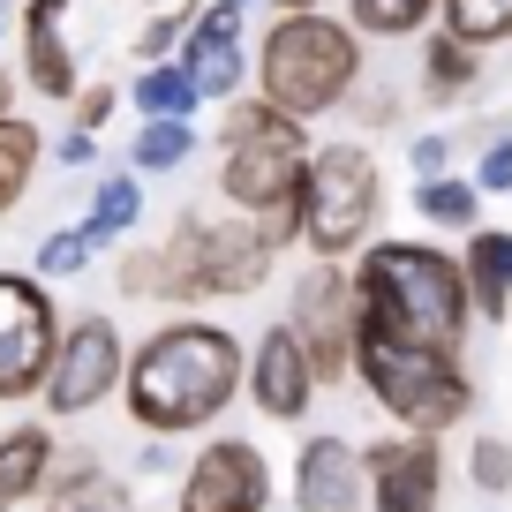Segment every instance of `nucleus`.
<instances>
[{
    "instance_id": "f257e3e1",
    "label": "nucleus",
    "mask_w": 512,
    "mask_h": 512,
    "mask_svg": "<svg viewBox=\"0 0 512 512\" xmlns=\"http://www.w3.org/2000/svg\"><path fill=\"white\" fill-rule=\"evenodd\" d=\"M249 384V354L226 324L211 317H174L128 354L121 369V407L136 430L151 437H189L204 422H219L234 407V392Z\"/></svg>"
},
{
    "instance_id": "f03ea898",
    "label": "nucleus",
    "mask_w": 512,
    "mask_h": 512,
    "mask_svg": "<svg viewBox=\"0 0 512 512\" xmlns=\"http://www.w3.org/2000/svg\"><path fill=\"white\" fill-rule=\"evenodd\" d=\"M272 256L256 241L249 219H204V211H181L174 234L151 241V249H136L121 264V279L113 287L128 294V302H241V294H256L264 279H272Z\"/></svg>"
},
{
    "instance_id": "7ed1b4c3",
    "label": "nucleus",
    "mask_w": 512,
    "mask_h": 512,
    "mask_svg": "<svg viewBox=\"0 0 512 512\" xmlns=\"http://www.w3.org/2000/svg\"><path fill=\"white\" fill-rule=\"evenodd\" d=\"M302 174H309V121L241 98L219 128V196L256 226L264 249L302 241Z\"/></svg>"
},
{
    "instance_id": "20e7f679",
    "label": "nucleus",
    "mask_w": 512,
    "mask_h": 512,
    "mask_svg": "<svg viewBox=\"0 0 512 512\" xmlns=\"http://www.w3.org/2000/svg\"><path fill=\"white\" fill-rule=\"evenodd\" d=\"M354 302H362L369 332L445 347V354H460V332L475 317L460 256L430 249V241H369L354 256Z\"/></svg>"
},
{
    "instance_id": "39448f33",
    "label": "nucleus",
    "mask_w": 512,
    "mask_h": 512,
    "mask_svg": "<svg viewBox=\"0 0 512 512\" xmlns=\"http://www.w3.org/2000/svg\"><path fill=\"white\" fill-rule=\"evenodd\" d=\"M362 83V31L332 8H294V16H272L264 46H256V91L264 106L294 113V121H317V113H339Z\"/></svg>"
},
{
    "instance_id": "423d86ee",
    "label": "nucleus",
    "mask_w": 512,
    "mask_h": 512,
    "mask_svg": "<svg viewBox=\"0 0 512 512\" xmlns=\"http://www.w3.org/2000/svg\"><path fill=\"white\" fill-rule=\"evenodd\" d=\"M354 377L369 384V400L415 437H445L452 422H467L475 407V384H467L460 354L445 347H415V339H392V332H354Z\"/></svg>"
},
{
    "instance_id": "0eeeda50",
    "label": "nucleus",
    "mask_w": 512,
    "mask_h": 512,
    "mask_svg": "<svg viewBox=\"0 0 512 512\" xmlns=\"http://www.w3.org/2000/svg\"><path fill=\"white\" fill-rule=\"evenodd\" d=\"M384 219V174L354 136L339 144H309V174H302V249L309 256H362L377 241Z\"/></svg>"
},
{
    "instance_id": "6e6552de",
    "label": "nucleus",
    "mask_w": 512,
    "mask_h": 512,
    "mask_svg": "<svg viewBox=\"0 0 512 512\" xmlns=\"http://www.w3.org/2000/svg\"><path fill=\"white\" fill-rule=\"evenodd\" d=\"M287 324L302 332L317 384L354 377V332H362V302H354V272H347V264H332V256H309V272L294 279Z\"/></svg>"
},
{
    "instance_id": "1a4fd4ad",
    "label": "nucleus",
    "mask_w": 512,
    "mask_h": 512,
    "mask_svg": "<svg viewBox=\"0 0 512 512\" xmlns=\"http://www.w3.org/2000/svg\"><path fill=\"white\" fill-rule=\"evenodd\" d=\"M121 369H128L121 324L91 309V317L61 324V339H53V362H46V384H38V400H46L53 415H83V407H98V400H113V392H121Z\"/></svg>"
},
{
    "instance_id": "9d476101",
    "label": "nucleus",
    "mask_w": 512,
    "mask_h": 512,
    "mask_svg": "<svg viewBox=\"0 0 512 512\" xmlns=\"http://www.w3.org/2000/svg\"><path fill=\"white\" fill-rule=\"evenodd\" d=\"M53 339H61V309H53L46 279L0 272V400H23L46 384Z\"/></svg>"
},
{
    "instance_id": "9b49d317",
    "label": "nucleus",
    "mask_w": 512,
    "mask_h": 512,
    "mask_svg": "<svg viewBox=\"0 0 512 512\" xmlns=\"http://www.w3.org/2000/svg\"><path fill=\"white\" fill-rule=\"evenodd\" d=\"M272 505V467L249 437H211L181 475V512H264Z\"/></svg>"
},
{
    "instance_id": "f8f14e48",
    "label": "nucleus",
    "mask_w": 512,
    "mask_h": 512,
    "mask_svg": "<svg viewBox=\"0 0 512 512\" xmlns=\"http://www.w3.org/2000/svg\"><path fill=\"white\" fill-rule=\"evenodd\" d=\"M362 475H369V497H377V512H437V497H445V452H437V437H377V445L362 452Z\"/></svg>"
},
{
    "instance_id": "ddd939ff",
    "label": "nucleus",
    "mask_w": 512,
    "mask_h": 512,
    "mask_svg": "<svg viewBox=\"0 0 512 512\" xmlns=\"http://www.w3.org/2000/svg\"><path fill=\"white\" fill-rule=\"evenodd\" d=\"M181 76L196 83V98H234L249 76V46H241V8L234 0H211L196 8L189 38H181Z\"/></svg>"
},
{
    "instance_id": "4468645a",
    "label": "nucleus",
    "mask_w": 512,
    "mask_h": 512,
    "mask_svg": "<svg viewBox=\"0 0 512 512\" xmlns=\"http://www.w3.org/2000/svg\"><path fill=\"white\" fill-rule=\"evenodd\" d=\"M249 392L272 422H302L309 400H317V369H309V347L294 324H272L249 354Z\"/></svg>"
},
{
    "instance_id": "2eb2a0df",
    "label": "nucleus",
    "mask_w": 512,
    "mask_h": 512,
    "mask_svg": "<svg viewBox=\"0 0 512 512\" xmlns=\"http://www.w3.org/2000/svg\"><path fill=\"white\" fill-rule=\"evenodd\" d=\"M362 490H369V475L347 437H309L294 452V505L302 512H362Z\"/></svg>"
},
{
    "instance_id": "dca6fc26",
    "label": "nucleus",
    "mask_w": 512,
    "mask_h": 512,
    "mask_svg": "<svg viewBox=\"0 0 512 512\" xmlns=\"http://www.w3.org/2000/svg\"><path fill=\"white\" fill-rule=\"evenodd\" d=\"M23 83L38 98H76V46H68V0H23Z\"/></svg>"
},
{
    "instance_id": "f3484780",
    "label": "nucleus",
    "mask_w": 512,
    "mask_h": 512,
    "mask_svg": "<svg viewBox=\"0 0 512 512\" xmlns=\"http://www.w3.org/2000/svg\"><path fill=\"white\" fill-rule=\"evenodd\" d=\"M460 272H467V302H475V317L505 324L512 317V234H505V226H467Z\"/></svg>"
},
{
    "instance_id": "a211bd4d",
    "label": "nucleus",
    "mask_w": 512,
    "mask_h": 512,
    "mask_svg": "<svg viewBox=\"0 0 512 512\" xmlns=\"http://www.w3.org/2000/svg\"><path fill=\"white\" fill-rule=\"evenodd\" d=\"M46 460H53V430H38V422H16V430L0 437V512H16L23 497H38Z\"/></svg>"
},
{
    "instance_id": "6ab92c4d",
    "label": "nucleus",
    "mask_w": 512,
    "mask_h": 512,
    "mask_svg": "<svg viewBox=\"0 0 512 512\" xmlns=\"http://www.w3.org/2000/svg\"><path fill=\"white\" fill-rule=\"evenodd\" d=\"M482 83V46H467V38L437 31L430 46H422V98L430 106H452V98H467Z\"/></svg>"
},
{
    "instance_id": "aec40b11",
    "label": "nucleus",
    "mask_w": 512,
    "mask_h": 512,
    "mask_svg": "<svg viewBox=\"0 0 512 512\" xmlns=\"http://www.w3.org/2000/svg\"><path fill=\"white\" fill-rule=\"evenodd\" d=\"M38 159H46V136H38L23 113H0V219H8V211L31 196Z\"/></svg>"
},
{
    "instance_id": "412c9836",
    "label": "nucleus",
    "mask_w": 512,
    "mask_h": 512,
    "mask_svg": "<svg viewBox=\"0 0 512 512\" xmlns=\"http://www.w3.org/2000/svg\"><path fill=\"white\" fill-rule=\"evenodd\" d=\"M144 219V174H136V166H128V174H106L98 181V196H91V211H83V241H121L128 226Z\"/></svg>"
},
{
    "instance_id": "4be33fe9",
    "label": "nucleus",
    "mask_w": 512,
    "mask_h": 512,
    "mask_svg": "<svg viewBox=\"0 0 512 512\" xmlns=\"http://www.w3.org/2000/svg\"><path fill=\"white\" fill-rule=\"evenodd\" d=\"M128 98H136V113H144V121H196V106H204V98H196V83L181 76V61H151Z\"/></svg>"
},
{
    "instance_id": "5701e85b",
    "label": "nucleus",
    "mask_w": 512,
    "mask_h": 512,
    "mask_svg": "<svg viewBox=\"0 0 512 512\" xmlns=\"http://www.w3.org/2000/svg\"><path fill=\"white\" fill-rule=\"evenodd\" d=\"M415 211H422L430 226H452V234H467V226L482 219V189H475V181H460V174H430V181L415 189Z\"/></svg>"
},
{
    "instance_id": "b1692460",
    "label": "nucleus",
    "mask_w": 512,
    "mask_h": 512,
    "mask_svg": "<svg viewBox=\"0 0 512 512\" xmlns=\"http://www.w3.org/2000/svg\"><path fill=\"white\" fill-rule=\"evenodd\" d=\"M136 174H174V166L196 159V121H144L136 128V144H128Z\"/></svg>"
},
{
    "instance_id": "393cba45",
    "label": "nucleus",
    "mask_w": 512,
    "mask_h": 512,
    "mask_svg": "<svg viewBox=\"0 0 512 512\" xmlns=\"http://www.w3.org/2000/svg\"><path fill=\"white\" fill-rule=\"evenodd\" d=\"M437 16V0H347V23L362 38H415Z\"/></svg>"
},
{
    "instance_id": "a878e982",
    "label": "nucleus",
    "mask_w": 512,
    "mask_h": 512,
    "mask_svg": "<svg viewBox=\"0 0 512 512\" xmlns=\"http://www.w3.org/2000/svg\"><path fill=\"white\" fill-rule=\"evenodd\" d=\"M437 16H445L452 38H467V46L490 53L497 38H512V0H437Z\"/></svg>"
},
{
    "instance_id": "bb28decb",
    "label": "nucleus",
    "mask_w": 512,
    "mask_h": 512,
    "mask_svg": "<svg viewBox=\"0 0 512 512\" xmlns=\"http://www.w3.org/2000/svg\"><path fill=\"white\" fill-rule=\"evenodd\" d=\"M46 512H136V497H128V482H113L106 467H91V475H76L68 490H53Z\"/></svg>"
},
{
    "instance_id": "cd10ccee",
    "label": "nucleus",
    "mask_w": 512,
    "mask_h": 512,
    "mask_svg": "<svg viewBox=\"0 0 512 512\" xmlns=\"http://www.w3.org/2000/svg\"><path fill=\"white\" fill-rule=\"evenodd\" d=\"M189 23H196V0H181V8H159V16L136 31V61H174L181 53V38H189Z\"/></svg>"
},
{
    "instance_id": "c85d7f7f",
    "label": "nucleus",
    "mask_w": 512,
    "mask_h": 512,
    "mask_svg": "<svg viewBox=\"0 0 512 512\" xmlns=\"http://www.w3.org/2000/svg\"><path fill=\"white\" fill-rule=\"evenodd\" d=\"M83 264H91V241H83V226H61V234H46V249H38V279H76Z\"/></svg>"
},
{
    "instance_id": "c756f323",
    "label": "nucleus",
    "mask_w": 512,
    "mask_h": 512,
    "mask_svg": "<svg viewBox=\"0 0 512 512\" xmlns=\"http://www.w3.org/2000/svg\"><path fill=\"white\" fill-rule=\"evenodd\" d=\"M467 475H475V490L505 497V490H512V445H505V437H475V452H467Z\"/></svg>"
},
{
    "instance_id": "7c9ffc66",
    "label": "nucleus",
    "mask_w": 512,
    "mask_h": 512,
    "mask_svg": "<svg viewBox=\"0 0 512 512\" xmlns=\"http://www.w3.org/2000/svg\"><path fill=\"white\" fill-rule=\"evenodd\" d=\"M475 189L482 196H512V136L497 128L490 144H482V159H475Z\"/></svg>"
},
{
    "instance_id": "2f4dec72",
    "label": "nucleus",
    "mask_w": 512,
    "mask_h": 512,
    "mask_svg": "<svg viewBox=\"0 0 512 512\" xmlns=\"http://www.w3.org/2000/svg\"><path fill=\"white\" fill-rule=\"evenodd\" d=\"M68 106H76V128H91V136H98V128L113 121V106H121V91H113V83H83Z\"/></svg>"
},
{
    "instance_id": "473e14b6",
    "label": "nucleus",
    "mask_w": 512,
    "mask_h": 512,
    "mask_svg": "<svg viewBox=\"0 0 512 512\" xmlns=\"http://www.w3.org/2000/svg\"><path fill=\"white\" fill-rule=\"evenodd\" d=\"M407 159H415V174H422V181H430V174H452V136H422Z\"/></svg>"
},
{
    "instance_id": "72a5a7b5",
    "label": "nucleus",
    "mask_w": 512,
    "mask_h": 512,
    "mask_svg": "<svg viewBox=\"0 0 512 512\" xmlns=\"http://www.w3.org/2000/svg\"><path fill=\"white\" fill-rule=\"evenodd\" d=\"M91 159H98V136H91V128H68V136H61V166H68V174H83Z\"/></svg>"
},
{
    "instance_id": "f704fd0d",
    "label": "nucleus",
    "mask_w": 512,
    "mask_h": 512,
    "mask_svg": "<svg viewBox=\"0 0 512 512\" xmlns=\"http://www.w3.org/2000/svg\"><path fill=\"white\" fill-rule=\"evenodd\" d=\"M8 98H16V76H8V68H0V113H16V106H8Z\"/></svg>"
},
{
    "instance_id": "c9c22d12",
    "label": "nucleus",
    "mask_w": 512,
    "mask_h": 512,
    "mask_svg": "<svg viewBox=\"0 0 512 512\" xmlns=\"http://www.w3.org/2000/svg\"><path fill=\"white\" fill-rule=\"evenodd\" d=\"M272 8H279V16H294V8H324V0H272Z\"/></svg>"
},
{
    "instance_id": "e433bc0d",
    "label": "nucleus",
    "mask_w": 512,
    "mask_h": 512,
    "mask_svg": "<svg viewBox=\"0 0 512 512\" xmlns=\"http://www.w3.org/2000/svg\"><path fill=\"white\" fill-rule=\"evenodd\" d=\"M234 8H249V0H234Z\"/></svg>"
},
{
    "instance_id": "4c0bfd02",
    "label": "nucleus",
    "mask_w": 512,
    "mask_h": 512,
    "mask_svg": "<svg viewBox=\"0 0 512 512\" xmlns=\"http://www.w3.org/2000/svg\"><path fill=\"white\" fill-rule=\"evenodd\" d=\"M0 8H8V0H0Z\"/></svg>"
}]
</instances>
